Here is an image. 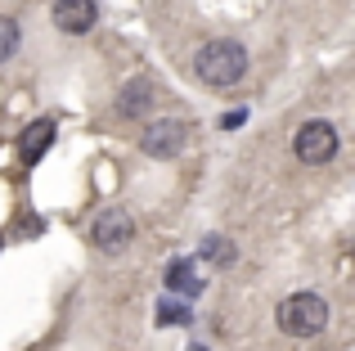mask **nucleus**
Returning <instances> with one entry per match:
<instances>
[{
    "label": "nucleus",
    "instance_id": "obj_1",
    "mask_svg": "<svg viewBox=\"0 0 355 351\" xmlns=\"http://www.w3.org/2000/svg\"><path fill=\"white\" fill-rule=\"evenodd\" d=\"M198 77L207 81V86L225 90V86H239L243 77H248V50H243L239 41H230V36H220V41H207L198 50Z\"/></svg>",
    "mask_w": 355,
    "mask_h": 351
},
{
    "label": "nucleus",
    "instance_id": "obj_2",
    "mask_svg": "<svg viewBox=\"0 0 355 351\" xmlns=\"http://www.w3.org/2000/svg\"><path fill=\"white\" fill-rule=\"evenodd\" d=\"M275 320L288 338H315L329 325V302H324L320 293H293V298L279 302Z\"/></svg>",
    "mask_w": 355,
    "mask_h": 351
},
{
    "label": "nucleus",
    "instance_id": "obj_3",
    "mask_svg": "<svg viewBox=\"0 0 355 351\" xmlns=\"http://www.w3.org/2000/svg\"><path fill=\"white\" fill-rule=\"evenodd\" d=\"M338 149H342L338 126L324 122V117H311V122L297 131V140H293V153L306 162V167H324V162H333V158H338Z\"/></svg>",
    "mask_w": 355,
    "mask_h": 351
},
{
    "label": "nucleus",
    "instance_id": "obj_4",
    "mask_svg": "<svg viewBox=\"0 0 355 351\" xmlns=\"http://www.w3.org/2000/svg\"><path fill=\"white\" fill-rule=\"evenodd\" d=\"M193 126L180 122V117H157V122L144 126V135H139V149H144V158H180V149L189 144Z\"/></svg>",
    "mask_w": 355,
    "mask_h": 351
},
{
    "label": "nucleus",
    "instance_id": "obj_5",
    "mask_svg": "<svg viewBox=\"0 0 355 351\" xmlns=\"http://www.w3.org/2000/svg\"><path fill=\"white\" fill-rule=\"evenodd\" d=\"M90 239H95L99 252L117 257V252H126L130 239H135V221H130L126 207H108V212H99V216H95V225H90Z\"/></svg>",
    "mask_w": 355,
    "mask_h": 351
},
{
    "label": "nucleus",
    "instance_id": "obj_6",
    "mask_svg": "<svg viewBox=\"0 0 355 351\" xmlns=\"http://www.w3.org/2000/svg\"><path fill=\"white\" fill-rule=\"evenodd\" d=\"M95 23H99L95 0H54V27L63 36H86Z\"/></svg>",
    "mask_w": 355,
    "mask_h": 351
},
{
    "label": "nucleus",
    "instance_id": "obj_7",
    "mask_svg": "<svg viewBox=\"0 0 355 351\" xmlns=\"http://www.w3.org/2000/svg\"><path fill=\"white\" fill-rule=\"evenodd\" d=\"M153 81H144V77H135V81H126V90H121V99H117V113L121 117H130V122H144L148 117V108H153Z\"/></svg>",
    "mask_w": 355,
    "mask_h": 351
},
{
    "label": "nucleus",
    "instance_id": "obj_8",
    "mask_svg": "<svg viewBox=\"0 0 355 351\" xmlns=\"http://www.w3.org/2000/svg\"><path fill=\"white\" fill-rule=\"evenodd\" d=\"M54 144V122L50 117H41V122H32L23 131V140H18V153H23V162H36L45 149Z\"/></svg>",
    "mask_w": 355,
    "mask_h": 351
},
{
    "label": "nucleus",
    "instance_id": "obj_9",
    "mask_svg": "<svg viewBox=\"0 0 355 351\" xmlns=\"http://www.w3.org/2000/svg\"><path fill=\"white\" fill-rule=\"evenodd\" d=\"M166 284H171V289H184V293H198L202 289V284L193 280V262H189V257H180V262L166 266Z\"/></svg>",
    "mask_w": 355,
    "mask_h": 351
},
{
    "label": "nucleus",
    "instance_id": "obj_10",
    "mask_svg": "<svg viewBox=\"0 0 355 351\" xmlns=\"http://www.w3.org/2000/svg\"><path fill=\"white\" fill-rule=\"evenodd\" d=\"M202 257L216 262V266H230V262H234V248H230L225 234H207V239H202Z\"/></svg>",
    "mask_w": 355,
    "mask_h": 351
},
{
    "label": "nucleus",
    "instance_id": "obj_11",
    "mask_svg": "<svg viewBox=\"0 0 355 351\" xmlns=\"http://www.w3.org/2000/svg\"><path fill=\"white\" fill-rule=\"evenodd\" d=\"M14 50H18V23L14 18H0V63L14 59Z\"/></svg>",
    "mask_w": 355,
    "mask_h": 351
},
{
    "label": "nucleus",
    "instance_id": "obj_12",
    "mask_svg": "<svg viewBox=\"0 0 355 351\" xmlns=\"http://www.w3.org/2000/svg\"><path fill=\"white\" fill-rule=\"evenodd\" d=\"M162 325H175V320H180V325H189V307H162Z\"/></svg>",
    "mask_w": 355,
    "mask_h": 351
}]
</instances>
